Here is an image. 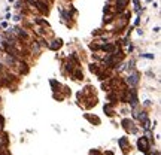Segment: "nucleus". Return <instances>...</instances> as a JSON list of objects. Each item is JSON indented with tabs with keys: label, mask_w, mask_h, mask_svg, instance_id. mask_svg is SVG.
<instances>
[{
	"label": "nucleus",
	"mask_w": 161,
	"mask_h": 155,
	"mask_svg": "<svg viewBox=\"0 0 161 155\" xmlns=\"http://www.w3.org/2000/svg\"><path fill=\"white\" fill-rule=\"evenodd\" d=\"M72 73H73V76H76V79H82V78H84V75H82V72H81L79 69H76L75 72H72Z\"/></svg>",
	"instance_id": "5"
},
{
	"label": "nucleus",
	"mask_w": 161,
	"mask_h": 155,
	"mask_svg": "<svg viewBox=\"0 0 161 155\" xmlns=\"http://www.w3.org/2000/svg\"><path fill=\"white\" fill-rule=\"evenodd\" d=\"M127 82L130 84L131 86H136L139 84V73L137 72H133V73H130V76L127 78Z\"/></svg>",
	"instance_id": "2"
},
{
	"label": "nucleus",
	"mask_w": 161,
	"mask_h": 155,
	"mask_svg": "<svg viewBox=\"0 0 161 155\" xmlns=\"http://www.w3.org/2000/svg\"><path fill=\"white\" fill-rule=\"evenodd\" d=\"M140 24V19H139V17L136 18V21H134V26H139Z\"/></svg>",
	"instance_id": "9"
},
{
	"label": "nucleus",
	"mask_w": 161,
	"mask_h": 155,
	"mask_svg": "<svg viewBox=\"0 0 161 155\" xmlns=\"http://www.w3.org/2000/svg\"><path fill=\"white\" fill-rule=\"evenodd\" d=\"M137 148L142 151V152H146L148 149H149V142H148V139L146 137H140L137 140Z\"/></svg>",
	"instance_id": "1"
},
{
	"label": "nucleus",
	"mask_w": 161,
	"mask_h": 155,
	"mask_svg": "<svg viewBox=\"0 0 161 155\" xmlns=\"http://www.w3.org/2000/svg\"><path fill=\"white\" fill-rule=\"evenodd\" d=\"M0 27H2V28H8V23H6V21H3V23L0 24Z\"/></svg>",
	"instance_id": "8"
},
{
	"label": "nucleus",
	"mask_w": 161,
	"mask_h": 155,
	"mask_svg": "<svg viewBox=\"0 0 161 155\" xmlns=\"http://www.w3.org/2000/svg\"><path fill=\"white\" fill-rule=\"evenodd\" d=\"M140 57H143V58H149V60H154L152 54H140Z\"/></svg>",
	"instance_id": "7"
},
{
	"label": "nucleus",
	"mask_w": 161,
	"mask_h": 155,
	"mask_svg": "<svg viewBox=\"0 0 161 155\" xmlns=\"http://www.w3.org/2000/svg\"><path fill=\"white\" fill-rule=\"evenodd\" d=\"M61 45H63V40L61 39H55V40H52V43H48V48H51L52 51H57L61 48Z\"/></svg>",
	"instance_id": "3"
},
{
	"label": "nucleus",
	"mask_w": 161,
	"mask_h": 155,
	"mask_svg": "<svg viewBox=\"0 0 161 155\" xmlns=\"http://www.w3.org/2000/svg\"><path fill=\"white\" fill-rule=\"evenodd\" d=\"M12 2H15V0H9V3H12Z\"/></svg>",
	"instance_id": "11"
},
{
	"label": "nucleus",
	"mask_w": 161,
	"mask_h": 155,
	"mask_svg": "<svg viewBox=\"0 0 161 155\" xmlns=\"http://www.w3.org/2000/svg\"><path fill=\"white\" fill-rule=\"evenodd\" d=\"M130 102H131V104H133V106L137 103V95H136L134 90H130Z\"/></svg>",
	"instance_id": "4"
},
{
	"label": "nucleus",
	"mask_w": 161,
	"mask_h": 155,
	"mask_svg": "<svg viewBox=\"0 0 161 155\" xmlns=\"http://www.w3.org/2000/svg\"><path fill=\"white\" fill-rule=\"evenodd\" d=\"M0 72H3V64L0 63Z\"/></svg>",
	"instance_id": "10"
},
{
	"label": "nucleus",
	"mask_w": 161,
	"mask_h": 155,
	"mask_svg": "<svg viewBox=\"0 0 161 155\" xmlns=\"http://www.w3.org/2000/svg\"><path fill=\"white\" fill-rule=\"evenodd\" d=\"M0 39H2V37H0Z\"/></svg>",
	"instance_id": "13"
},
{
	"label": "nucleus",
	"mask_w": 161,
	"mask_h": 155,
	"mask_svg": "<svg viewBox=\"0 0 161 155\" xmlns=\"http://www.w3.org/2000/svg\"><path fill=\"white\" fill-rule=\"evenodd\" d=\"M118 143H119V146H121L122 149H124V148H125V145H127V139H125V137H122V139H121V140L118 142Z\"/></svg>",
	"instance_id": "6"
},
{
	"label": "nucleus",
	"mask_w": 161,
	"mask_h": 155,
	"mask_svg": "<svg viewBox=\"0 0 161 155\" xmlns=\"http://www.w3.org/2000/svg\"><path fill=\"white\" fill-rule=\"evenodd\" d=\"M146 2H148V3H149V2H151V0H146Z\"/></svg>",
	"instance_id": "12"
}]
</instances>
